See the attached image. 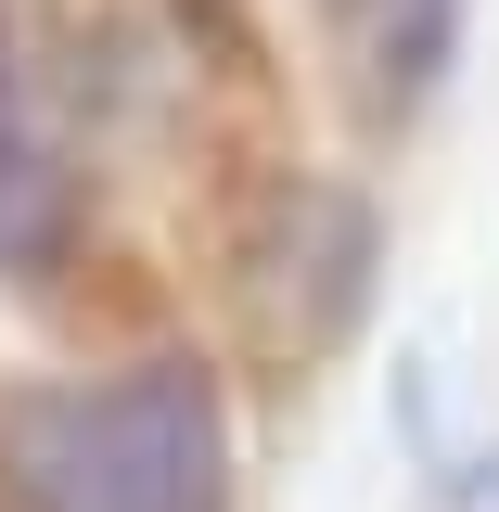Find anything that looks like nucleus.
Returning a JSON list of instances; mask_svg holds the SVG:
<instances>
[{
  "label": "nucleus",
  "instance_id": "obj_1",
  "mask_svg": "<svg viewBox=\"0 0 499 512\" xmlns=\"http://www.w3.org/2000/svg\"><path fill=\"white\" fill-rule=\"evenodd\" d=\"M0 487L26 512H231V397L205 359L26 384L0 410Z\"/></svg>",
  "mask_w": 499,
  "mask_h": 512
},
{
  "label": "nucleus",
  "instance_id": "obj_2",
  "mask_svg": "<svg viewBox=\"0 0 499 512\" xmlns=\"http://www.w3.org/2000/svg\"><path fill=\"white\" fill-rule=\"evenodd\" d=\"M372 269H384L372 192H346V180L269 192V218H256V308H269V333L295 359H333L372 320Z\"/></svg>",
  "mask_w": 499,
  "mask_h": 512
},
{
  "label": "nucleus",
  "instance_id": "obj_3",
  "mask_svg": "<svg viewBox=\"0 0 499 512\" xmlns=\"http://www.w3.org/2000/svg\"><path fill=\"white\" fill-rule=\"evenodd\" d=\"M77 231H90V167L64 116L26 90V103H0V282H52Z\"/></svg>",
  "mask_w": 499,
  "mask_h": 512
},
{
  "label": "nucleus",
  "instance_id": "obj_4",
  "mask_svg": "<svg viewBox=\"0 0 499 512\" xmlns=\"http://www.w3.org/2000/svg\"><path fill=\"white\" fill-rule=\"evenodd\" d=\"M474 39V0H333V52L372 128H410L448 90V64Z\"/></svg>",
  "mask_w": 499,
  "mask_h": 512
},
{
  "label": "nucleus",
  "instance_id": "obj_5",
  "mask_svg": "<svg viewBox=\"0 0 499 512\" xmlns=\"http://www.w3.org/2000/svg\"><path fill=\"white\" fill-rule=\"evenodd\" d=\"M26 90H39V64H26V13L0 0V103H26Z\"/></svg>",
  "mask_w": 499,
  "mask_h": 512
}]
</instances>
